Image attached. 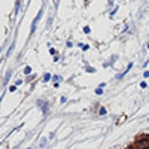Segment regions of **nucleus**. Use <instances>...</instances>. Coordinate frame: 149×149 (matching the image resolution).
<instances>
[{"instance_id":"nucleus-1","label":"nucleus","mask_w":149,"mask_h":149,"mask_svg":"<svg viewBox=\"0 0 149 149\" xmlns=\"http://www.w3.org/2000/svg\"><path fill=\"white\" fill-rule=\"evenodd\" d=\"M30 72H31V69H30V67H26V69H24V73H26V74H29Z\"/></svg>"},{"instance_id":"nucleus-3","label":"nucleus","mask_w":149,"mask_h":149,"mask_svg":"<svg viewBox=\"0 0 149 149\" xmlns=\"http://www.w3.org/2000/svg\"><path fill=\"white\" fill-rule=\"evenodd\" d=\"M49 78H51V76H49V74L46 73V74H45V78H43V81H49Z\"/></svg>"},{"instance_id":"nucleus-6","label":"nucleus","mask_w":149,"mask_h":149,"mask_svg":"<svg viewBox=\"0 0 149 149\" xmlns=\"http://www.w3.org/2000/svg\"><path fill=\"white\" fill-rule=\"evenodd\" d=\"M145 149H149V148H145Z\"/></svg>"},{"instance_id":"nucleus-2","label":"nucleus","mask_w":149,"mask_h":149,"mask_svg":"<svg viewBox=\"0 0 149 149\" xmlns=\"http://www.w3.org/2000/svg\"><path fill=\"white\" fill-rule=\"evenodd\" d=\"M104 113H106V109L102 107V109H100V115H104Z\"/></svg>"},{"instance_id":"nucleus-5","label":"nucleus","mask_w":149,"mask_h":149,"mask_svg":"<svg viewBox=\"0 0 149 149\" xmlns=\"http://www.w3.org/2000/svg\"><path fill=\"white\" fill-rule=\"evenodd\" d=\"M128 149H136V148H128Z\"/></svg>"},{"instance_id":"nucleus-4","label":"nucleus","mask_w":149,"mask_h":149,"mask_svg":"<svg viewBox=\"0 0 149 149\" xmlns=\"http://www.w3.org/2000/svg\"><path fill=\"white\" fill-rule=\"evenodd\" d=\"M140 86H142V88H146L148 85H146V82H142V84H140Z\"/></svg>"}]
</instances>
